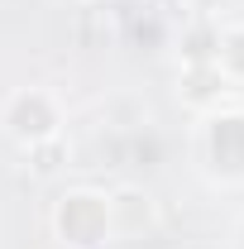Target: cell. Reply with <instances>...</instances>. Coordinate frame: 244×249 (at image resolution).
I'll return each mask as SVG.
<instances>
[{
    "mask_svg": "<svg viewBox=\"0 0 244 249\" xmlns=\"http://www.w3.org/2000/svg\"><path fill=\"white\" fill-rule=\"evenodd\" d=\"M220 67L244 72V29H230V34H225V43H220Z\"/></svg>",
    "mask_w": 244,
    "mask_h": 249,
    "instance_id": "obj_2",
    "label": "cell"
},
{
    "mask_svg": "<svg viewBox=\"0 0 244 249\" xmlns=\"http://www.w3.org/2000/svg\"><path fill=\"white\" fill-rule=\"evenodd\" d=\"M58 230H62V240H72V245H96L110 230V206L101 196H91V192H77V196L62 201Z\"/></svg>",
    "mask_w": 244,
    "mask_h": 249,
    "instance_id": "obj_1",
    "label": "cell"
}]
</instances>
